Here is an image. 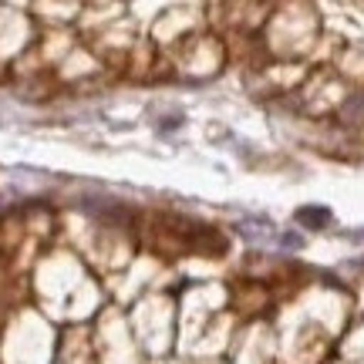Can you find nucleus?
Returning <instances> with one entry per match:
<instances>
[{"instance_id": "1", "label": "nucleus", "mask_w": 364, "mask_h": 364, "mask_svg": "<svg viewBox=\"0 0 364 364\" xmlns=\"http://www.w3.org/2000/svg\"><path fill=\"white\" fill-rule=\"evenodd\" d=\"M300 220L307 223V226H324L327 213H300Z\"/></svg>"}]
</instances>
